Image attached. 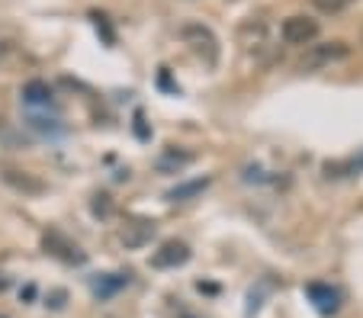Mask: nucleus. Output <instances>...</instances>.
I'll return each mask as SVG.
<instances>
[{"instance_id":"nucleus-4","label":"nucleus","mask_w":363,"mask_h":318,"mask_svg":"<svg viewBox=\"0 0 363 318\" xmlns=\"http://www.w3.org/2000/svg\"><path fill=\"white\" fill-rule=\"evenodd\" d=\"M151 238H155V222L135 219V222H129V225L123 229V244L125 248H145Z\"/></svg>"},{"instance_id":"nucleus-8","label":"nucleus","mask_w":363,"mask_h":318,"mask_svg":"<svg viewBox=\"0 0 363 318\" xmlns=\"http://www.w3.org/2000/svg\"><path fill=\"white\" fill-rule=\"evenodd\" d=\"M23 100H26L29 106H45L48 100H52V90H48L45 81H29L26 87H23Z\"/></svg>"},{"instance_id":"nucleus-13","label":"nucleus","mask_w":363,"mask_h":318,"mask_svg":"<svg viewBox=\"0 0 363 318\" xmlns=\"http://www.w3.org/2000/svg\"><path fill=\"white\" fill-rule=\"evenodd\" d=\"M0 318H4V315H0Z\"/></svg>"},{"instance_id":"nucleus-1","label":"nucleus","mask_w":363,"mask_h":318,"mask_svg":"<svg viewBox=\"0 0 363 318\" xmlns=\"http://www.w3.org/2000/svg\"><path fill=\"white\" fill-rule=\"evenodd\" d=\"M283 39L289 45H308V42L318 39V20L312 16H289L283 20Z\"/></svg>"},{"instance_id":"nucleus-12","label":"nucleus","mask_w":363,"mask_h":318,"mask_svg":"<svg viewBox=\"0 0 363 318\" xmlns=\"http://www.w3.org/2000/svg\"><path fill=\"white\" fill-rule=\"evenodd\" d=\"M0 290H7V277L4 273H0Z\"/></svg>"},{"instance_id":"nucleus-9","label":"nucleus","mask_w":363,"mask_h":318,"mask_svg":"<svg viewBox=\"0 0 363 318\" xmlns=\"http://www.w3.org/2000/svg\"><path fill=\"white\" fill-rule=\"evenodd\" d=\"M4 180H7L10 187L23 190V193H42V183H39V180H29L26 174L20 177V171H7V174H4Z\"/></svg>"},{"instance_id":"nucleus-3","label":"nucleus","mask_w":363,"mask_h":318,"mask_svg":"<svg viewBox=\"0 0 363 318\" xmlns=\"http://www.w3.org/2000/svg\"><path fill=\"white\" fill-rule=\"evenodd\" d=\"M184 39L193 45V52H199V55L206 52V62L216 64V55H219V49H216V35L209 33V29H206V26H186L184 29Z\"/></svg>"},{"instance_id":"nucleus-10","label":"nucleus","mask_w":363,"mask_h":318,"mask_svg":"<svg viewBox=\"0 0 363 318\" xmlns=\"http://www.w3.org/2000/svg\"><path fill=\"white\" fill-rule=\"evenodd\" d=\"M125 283H129V277H119V273H110V277H100V283H96L94 290H96V296H100V299H106V296H113V293L123 290Z\"/></svg>"},{"instance_id":"nucleus-2","label":"nucleus","mask_w":363,"mask_h":318,"mask_svg":"<svg viewBox=\"0 0 363 318\" xmlns=\"http://www.w3.org/2000/svg\"><path fill=\"white\" fill-rule=\"evenodd\" d=\"M186 261H190V248H186L184 242H164L161 251H155V257H151V263H155L158 270L184 267Z\"/></svg>"},{"instance_id":"nucleus-6","label":"nucleus","mask_w":363,"mask_h":318,"mask_svg":"<svg viewBox=\"0 0 363 318\" xmlns=\"http://www.w3.org/2000/svg\"><path fill=\"white\" fill-rule=\"evenodd\" d=\"M45 248L52 251L55 257H62V261H68V263H84V254H81V248L77 244H71L68 238H62L58 232H52V235H45Z\"/></svg>"},{"instance_id":"nucleus-11","label":"nucleus","mask_w":363,"mask_h":318,"mask_svg":"<svg viewBox=\"0 0 363 318\" xmlns=\"http://www.w3.org/2000/svg\"><path fill=\"white\" fill-rule=\"evenodd\" d=\"M206 183H209V180H193V183H186V187H177V190H171V193H167V200H186V196H193V193H199V190L206 187Z\"/></svg>"},{"instance_id":"nucleus-5","label":"nucleus","mask_w":363,"mask_h":318,"mask_svg":"<svg viewBox=\"0 0 363 318\" xmlns=\"http://www.w3.org/2000/svg\"><path fill=\"white\" fill-rule=\"evenodd\" d=\"M306 293H308V299L315 302V309H318V312H325V315L337 312V305H341V293L331 290V286H325V283H312Z\"/></svg>"},{"instance_id":"nucleus-7","label":"nucleus","mask_w":363,"mask_h":318,"mask_svg":"<svg viewBox=\"0 0 363 318\" xmlns=\"http://www.w3.org/2000/svg\"><path fill=\"white\" fill-rule=\"evenodd\" d=\"M347 55V45L344 42H331V45H322V49H315L312 55L302 62V68H315V64H328L335 62V58H344Z\"/></svg>"}]
</instances>
